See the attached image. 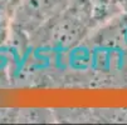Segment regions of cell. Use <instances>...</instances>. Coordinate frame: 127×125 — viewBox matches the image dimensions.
I'll use <instances>...</instances> for the list:
<instances>
[{
    "label": "cell",
    "instance_id": "cell-1",
    "mask_svg": "<svg viewBox=\"0 0 127 125\" xmlns=\"http://www.w3.org/2000/svg\"><path fill=\"white\" fill-rule=\"evenodd\" d=\"M83 31L84 21L82 20V18L76 13L67 14L54 26L53 40L59 45L69 46L76 44L83 36Z\"/></svg>",
    "mask_w": 127,
    "mask_h": 125
},
{
    "label": "cell",
    "instance_id": "cell-2",
    "mask_svg": "<svg viewBox=\"0 0 127 125\" xmlns=\"http://www.w3.org/2000/svg\"><path fill=\"white\" fill-rule=\"evenodd\" d=\"M11 14V0H0V44L8 38Z\"/></svg>",
    "mask_w": 127,
    "mask_h": 125
},
{
    "label": "cell",
    "instance_id": "cell-4",
    "mask_svg": "<svg viewBox=\"0 0 127 125\" xmlns=\"http://www.w3.org/2000/svg\"><path fill=\"white\" fill-rule=\"evenodd\" d=\"M118 1H121V4H122L123 6L127 8V0H118Z\"/></svg>",
    "mask_w": 127,
    "mask_h": 125
},
{
    "label": "cell",
    "instance_id": "cell-3",
    "mask_svg": "<svg viewBox=\"0 0 127 125\" xmlns=\"http://www.w3.org/2000/svg\"><path fill=\"white\" fill-rule=\"evenodd\" d=\"M121 38H122L123 43L127 45V26L123 28V31H122V34H121Z\"/></svg>",
    "mask_w": 127,
    "mask_h": 125
}]
</instances>
